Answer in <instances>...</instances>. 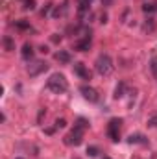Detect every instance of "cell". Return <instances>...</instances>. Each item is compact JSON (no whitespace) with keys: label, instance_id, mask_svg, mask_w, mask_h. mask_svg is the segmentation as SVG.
<instances>
[{"label":"cell","instance_id":"6da1fadb","mask_svg":"<svg viewBox=\"0 0 157 159\" xmlns=\"http://www.w3.org/2000/svg\"><path fill=\"white\" fill-rule=\"evenodd\" d=\"M46 87L52 91V93H56V94H61V93H65L67 89H69V81L65 80L63 74H59V72H56V74H52L48 81H46Z\"/></svg>","mask_w":157,"mask_h":159},{"label":"cell","instance_id":"7a4b0ae2","mask_svg":"<svg viewBox=\"0 0 157 159\" xmlns=\"http://www.w3.org/2000/svg\"><path fill=\"white\" fill-rule=\"evenodd\" d=\"M96 72L100 74V76H109L111 72H113V61H111V57L107 56V54H102L98 59H96Z\"/></svg>","mask_w":157,"mask_h":159},{"label":"cell","instance_id":"3957f363","mask_svg":"<svg viewBox=\"0 0 157 159\" xmlns=\"http://www.w3.org/2000/svg\"><path fill=\"white\" fill-rule=\"evenodd\" d=\"M120 124H122V119H111L107 124V135L113 143L120 141Z\"/></svg>","mask_w":157,"mask_h":159},{"label":"cell","instance_id":"277c9868","mask_svg":"<svg viewBox=\"0 0 157 159\" xmlns=\"http://www.w3.org/2000/svg\"><path fill=\"white\" fill-rule=\"evenodd\" d=\"M81 141H83V129H79L76 126H74V129L65 137V144H69V146H79Z\"/></svg>","mask_w":157,"mask_h":159},{"label":"cell","instance_id":"5b68a950","mask_svg":"<svg viewBox=\"0 0 157 159\" xmlns=\"http://www.w3.org/2000/svg\"><path fill=\"white\" fill-rule=\"evenodd\" d=\"M79 93L83 94L85 100H89V102H98V91H96L94 87H91V85H81V87H79Z\"/></svg>","mask_w":157,"mask_h":159},{"label":"cell","instance_id":"8992f818","mask_svg":"<svg viewBox=\"0 0 157 159\" xmlns=\"http://www.w3.org/2000/svg\"><path fill=\"white\" fill-rule=\"evenodd\" d=\"M44 70H48V65H46L44 61H35L34 65H30V67H28V72H30V76H37V74L44 72Z\"/></svg>","mask_w":157,"mask_h":159},{"label":"cell","instance_id":"52a82bcc","mask_svg":"<svg viewBox=\"0 0 157 159\" xmlns=\"http://www.w3.org/2000/svg\"><path fill=\"white\" fill-rule=\"evenodd\" d=\"M74 72L78 74L79 78L83 80H91V70L83 65V63H74Z\"/></svg>","mask_w":157,"mask_h":159},{"label":"cell","instance_id":"ba28073f","mask_svg":"<svg viewBox=\"0 0 157 159\" xmlns=\"http://www.w3.org/2000/svg\"><path fill=\"white\" fill-rule=\"evenodd\" d=\"M128 143L129 144H148V139L144 135H141V133H131L128 137Z\"/></svg>","mask_w":157,"mask_h":159},{"label":"cell","instance_id":"9c48e42d","mask_svg":"<svg viewBox=\"0 0 157 159\" xmlns=\"http://www.w3.org/2000/svg\"><path fill=\"white\" fill-rule=\"evenodd\" d=\"M91 37H83L81 41H78L76 44H74V50H78V52H87L89 48H91Z\"/></svg>","mask_w":157,"mask_h":159},{"label":"cell","instance_id":"30bf717a","mask_svg":"<svg viewBox=\"0 0 157 159\" xmlns=\"http://www.w3.org/2000/svg\"><path fill=\"white\" fill-rule=\"evenodd\" d=\"M54 57H56L59 63H70V59H72V57H70V54H69L67 50H59V52H56V56H54Z\"/></svg>","mask_w":157,"mask_h":159},{"label":"cell","instance_id":"8fae6325","mask_svg":"<svg viewBox=\"0 0 157 159\" xmlns=\"http://www.w3.org/2000/svg\"><path fill=\"white\" fill-rule=\"evenodd\" d=\"M22 57H24V59H32V57H34V46H32L30 43H26V44L22 46Z\"/></svg>","mask_w":157,"mask_h":159},{"label":"cell","instance_id":"7c38bea8","mask_svg":"<svg viewBox=\"0 0 157 159\" xmlns=\"http://www.w3.org/2000/svg\"><path fill=\"white\" fill-rule=\"evenodd\" d=\"M2 43H4V48H6L7 52H11V50H15V41L11 39L9 35H4V39H2Z\"/></svg>","mask_w":157,"mask_h":159},{"label":"cell","instance_id":"4fadbf2b","mask_svg":"<svg viewBox=\"0 0 157 159\" xmlns=\"http://www.w3.org/2000/svg\"><path fill=\"white\" fill-rule=\"evenodd\" d=\"M126 87H128V85H126V81H120V83L117 85V89H115V94H113V96H115L117 100L124 96V91H126Z\"/></svg>","mask_w":157,"mask_h":159},{"label":"cell","instance_id":"5bb4252c","mask_svg":"<svg viewBox=\"0 0 157 159\" xmlns=\"http://www.w3.org/2000/svg\"><path fill=\"white\" fill-rule=\"evenodd\" d=\"M91 2H92V0H78V11H79V15H83V13L89 9Z\"/></svg>","mask_w":157,"mask_h":159},{"label":"cell","instance_id":"9a60e30c","mask_svg":"<svg viewBox=\"0 0 157 159\" xmlns=\"http://www.w3.org/2000/svg\"><path fill=\"white\" fill-rule=\"evenodd\" d=\"M15 26H17L19 30H32L30 22H28V20H24V19H20V20H15Z\"/></svg>","mask_w":157,"mask_h":159},{"label":"cell","instance_id":"2e32d148","mask_svg":"<svg viewBox=\"0 0 157 159\" xmlns=\"http://www.w3.org/2000/svg\"><path fill=\"white\" fill-rule=\"evenodd\" d=\"M76 128H79V129H87V128H89V120L83 119V117H79V119L76 120Z\"/></svg>","mask_w":157,"mask_h":159},{"label":"cell","instance_id":"e0dca14e","mask_svg":"<svg viewBox=\"0 0 157 159\" xmlns=\"http://www.w3.org/2000/svg\"><path fill=\"white\" fill-rule=\"evenodd\" d=\"M35 7H37L35 0H24V9H26V11H34Z\"/></svg>","mask_w":157,"mask_h":159},{"label":"cell","instance_id":"ac0fdd59","mask_svg":"<svg viewBox=\"0 0 157 159\" xmlns=\"http://www.w3.org/2000/svg\"><path fill=\"white\" fill-rule=\"evenodd\" d=\"M150 69H152V72H154V76L157 80V56L152 57V61H150Z\"/></svg>","mask_w":157,"mask_h":159},{"label":"cell","instance_id":"d6986e66","mask_svg":"<svg viewBox=\"0 0 157 159\" xmlns=\"http://www.w3.org/2000/svg\"><path fill=\"white\" fill-rule=\"evenodd\" d=\"M142 9H144V13H152V11H155L157 9V4H144Z\"/></svg>","mask_w":157,"mask_h":159},{"label":"cell","instance_id":"ffe728a7","mask_svg":"<svg viewBox=\"0 0 157 159\" xmlns=\"http://www.w3.org/2000/svg\"><path fill=\"white\" fill-rule=\"evenodd\" d=\"M87 156H89V157H96V156H98V148H96V146H89V148H87Z\"/></svg>","mask_w":157,"mask_h":159},{"label":"cell","instance_id":"44dd1931","mask_svg":"<svg viewBox=\"0 0 157 159\" xmlns=\"http://www.w3.org/2000/svg\"><path fill=\"white\" fill-rule=\"evenodd\" d=\"M65 126H67V120L65 119H57L56 120V128H57V129H61V128H65Z\"/></svg>","mask_w":157,"mask_h":159},{"label":"cell","instance_id":"7402d4cb","mask_svg":"<svg viewBox=\"0 0 157 159\" xmlns=\"http://www.w3.org/2000/svg\"><path fill=\"white\" fill-rule=\"evenodd\" d=\"M148 124H150L152 128H157V115H152V117L148 119Z\"/></svg>","mask_w":157,"mask_h":159},{"label":"cell","instance_id":"603a6c76","mask_svg":"<svg viewBox=\"0 0 157 159\" xmlns=\"http://www.w3.org/2000/svg\"><path fill=\"white\" fill-rule=\"evenodd\" d=\"M50 9H52V4H46V6H44V9L41 11V15H43V17H44V15H48V11H50Z\"/></svg>","mask_w":157,"mask_h":159},{"label":"cell","instance_id":"cb8c5ba5","mask_svg":"<svg viewBox=\"0 0 157 159\" xmlns=\"http://www.w3.org/2000/svg\"><path fill=\"white\" fill-rule=\"evenodd\" d=\"M59 41H61V37H59L57 34H54V35H52V43H59Z\"/></svg>","mask_w":157,"mask_h":159},{"label":"cell","instance_id":"d4e9b609","mask_svg":"<svg viewBox=\"0 0 157 159\" xmlns=\"http://www.w3.org/2000/svg\"><path fill=\"white\" fill-rule=\"evenodd\" d=\"M56 129H57V128H56V126H54V128H46V129H44V131H46V133H48V135H52V133H54V131H56Z\"/></svg>","mask_w":157,"mask_h":159},{"label":"cell","instance_id":"484cf974","mask_svg":"<svg viewBox=\"0 0 157 159\" xmlns=\"http://www.w3.org/2000/svg\"><path fill=\"white\" fill-rule=\"evenodd\" d=\"M43 115H44V109H41V111H39V122L43 120Z\"/></svg>","mask_w":157,"mask_h":159},{"label":"cell","instance_id":"4316f807","mask_svg":"<svg viewBox=\"0 0 157 159\" xmlns=\"http://www.w3.org/2000/svg\"><path fill=\"white\" fill-rule=\"evenodd\" d=\"M104 159H111V157H104Z\"/></svg>","mask_w":157,"mask_h":159},{"label":"cell","instance_id":"83f0119b","mask_svg":"<svg viewBox=\"0 0 157 159\" xmlns=\"http://www.w3.org/2000/svg\"><path fill=\"white\" fill-rule=\"evenodd\" d=\"M17 159H22V157H17Z\"/></svg>","mask_w":157,"mask_h":159}]
</instances>
